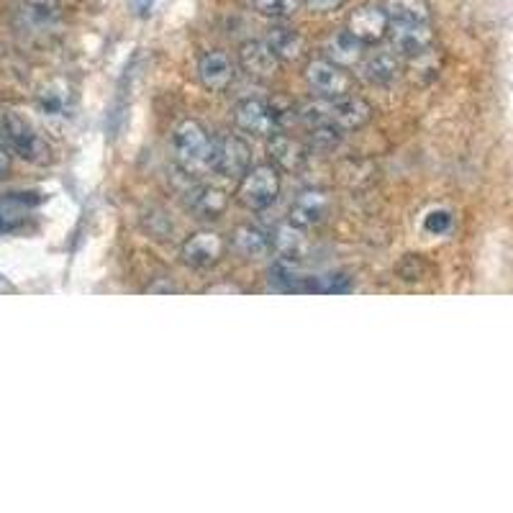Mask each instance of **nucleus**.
I'll return each instance as SVG.
<instances>
[{"label": "nucleus", "instance_id": "7c9ffc66", "mask_svg": "<svg viewBox=\"0 0 513 513\" xmlns=\"http://www.w3.org/2000/svg\"><path fill=\"white\" fill-rule=\"evenodd\" d=\"M208 293H239V288H234V285H216V288H208Z\"/></svg>", "mask_w": 513, "mask_h": 513}, {"label": "nucleus", "instance_id": "b1692460", "mask_svg": "<svg viewBox=\"0 0 513 513\" xmlns=\"http://www.w3.org/2000/svg\"><path fill=\"white\" fill-rule=\"evenodd\" d=\"M39 111L47 118L70 116V90L65 85H52L39 95Z\"/></svg>", "mask_w": 513, "mask_h": 513}, {"label": "nucleus", "instance_id": "c85d7f7f", "mask_svg": "<svg viewBox=\"0 0 513 513\" xmlns=\"http://www.w3.org/2000/svg\"><path fill=\"white\" fill-rule=\"evenodd\" d=\"M11 165H13V152L0 144V180L11 172Z\"/></svg>", "mask_w": 513, "mask_h": 513}, {"label": "nucleus", "instance_id": "4468645a", "mask_svg": "<svg viewBox=\"0 0 513 513\" xmlns=\"http://www.w3.org/2000/svg\"><path fill=\"white\" fill-rule=\"evenodd\" d=\"M329 118L342 131H357L372 121V106L360 95H342L337 101H329Z\"/></svg>", "mask_w": 513, "mask_h": 513}, {"label": "nucleus", "instance_id": "dca6fc26", "mask_svg": "<svg viewBox=\"0 0 513 513\" xmlns=\"http://www.w3.org/2000/svg\"><path fill=\"white\" fill-rule=\"evenodd\" d=\"M270 239H272V252L278 254V260L293 262V265L303 262V257H306L308 249H311L306 229L295 226L293 221L275 226V231H270Z\"/></svg>", "mask_w": 513, "mask_h": 513}, {"label": "nucleus", "instance_id": "6e6552de", "mask_svg": "<svg viewBox=\"0 0 513 513\" xmlns=\"http://www.w3.org/2000/svg\"><path fill=\"white\" fill-rule=\"evenodd\" d=\"M226 249H229V242L221 234H216V231H198V234L185 239L180 254H183L185 265L195 267V270H208V267H216L224 260Z\"/></svg>", "mask_w": 513, "mask_h": 513}, {"label": "nucleus", "instance_id": "412c9836", "mask_svg": "<svg viewBox=\"0 0 513 513\" xmlns=\"http://www.w3.org/2000/svg\"><path fill=\"white\" fill-rule=\"evenodd\" d=\"M270 47L275 49V54L280 57V62H298V59L306 57V36L298 29H288V26H278L272 29L267 36Z\"/></svg>", "mask_w": 513, "mask_h": 513}, {"label": "nucleus", "instance_id": "f8f14e48", "mask_svg": "<svg viewBox=\"0 0 513 513\" xmlns=\"http://www.w3.org/2000/svg\"><path fill=\"white\" fill-rule=\"evenodd\" d=\"M234 77L236 65L234 59L226 52L213 49V52H206L198 59V80H201L203 88L211 90V93H224V90L234 83Z\"/></svg>", "mask_w": 513, "mask_h": 513}, {"label": "nucleus", "instance_id": "393cba45", "mask_svg": "<svg viewBox=\"0 0 513 513\" xmlns=\"http://www.w3.org/2000/svg\"><path fill=\"white\" fill-rule=\"evenodd\" d=\"M24 16L34 26H49L59 16V0H24Z\"/></svg>", "mask_w": 513, "mask_h": 513}, {"label": "nucleus", "instance_id": "39448f33", "mask_svg": "<svg viewBox=\"0 0 513 513\" xmlns=\"http://www.w3.org/2000/svg\"><path fill=\"white\" fill-rule=\"evenodd\" d=\"M234 124L244 134L270 139L283 126V121H280V111L272 103L262 101V98H244L234 106Z\"/></svg>", "mask_w": 513, "mask_h": 513}, {"label": "nucleus", "instance_id": "a878e982", "mask_svg": "<svg viewBox=\"0 0 513 513\" xmlns=\"http://www.w3.org/2000/svg\"><path fill=\"white\" fill-rule=\"evenodd\" d=\"M254 8L267 18H290L298 11V0H254Z\"/></svg>", "mask_w": 513, "mask_h": 513}, {"label": "nucleus", "instance_id": "aec40b11", "mask_svg": "<svg viewBox=\"0 0 513 513\" xmlns=\"http://www.w3.org/2000/svg\"><path fill=\"white\" fill-rule=\"evenodd\" d=\"M362 77H365L370 85H390L396 83L398 77H401V62L396 59V54L388 52H378L367 57L360 67Z\"/></svg>", "mask_w": 513, "mask_h": 513}, {"label": "nucleus", "instance_id": "6ab92c4d", "mask_svg": "<svg viewBox=\"0 0 513 513\" xmlns=\"http://www.w3.org/2000/svg\"><path fill=\"white\" fill-rule=\"evenodd\" d=\"M390 26L431 24V8L426 0H383Z\"/></svg>", "mask_w": 513, "mask_h": 513}, {"label": "nucleus", "instance_id": "ddd939ff", "mask_svg": "<svg viewBox=\"0 0 513 513\" xmlns=\"http://www.w3.org/2000/svg\"><path fill=\"white\" fill-rule=\"evenodd\" d=\"M390 36H393V47L403 57H426L434 49V29L431 24H408V26H390Z\"/></svg>", "mask_w": 513, "mask_h": 513}, {"label": "nucleus", "instance_id": "9b49d317", "mask_svg": "<svg viewBox=\"0 0 513 513\" xmlns=\"http://www.w3.org/2000/svg\"><path fill=\"white\" fill-rule=\"evenodd\" d=\"M280 57L270 42H244L239 47V67L254 80H270L280 72Z\"/></svg>", "mask_w": 513, "mask_h": 513}, {"label": "nucleus", "instance_id": "a211bd4d", "mask_svg": "<svg viewBox=\"0 0 513 513\" xmlns=\"http://www.w3.org/2000/svg\"><path fill=\"white\" fill-rule=\"evenodd\" d=\"M231 244L242 257H249V260H260V257H267L272 252V239L265 229L252 224H242L234 229V236H231Z\"/></svg>", "mask_w": 513, "mask_h": 513}, {"label": "nucleus", "instance_id": "1a4fd4ad", "mask_svg": "<svg viewBox=\"0 0 513 513\" xmlns=\"http://www.w3.org/2000/svg\"><path fill=\"white\" fill-rule=\"evenodd\" d=\"M331 213V195L326 190L311 188L298 193L293 203H290L288 219L301 229H313V226L324 224Z\"/></svg>", "mask_w": 513, "mask_h": 513}, {"label": "nucleus", "instance_id": "f257e3e1", "mask_svg": "<svg viewBox=\"0 0 513 513\" xmlns=\"http://www.w3.org/2000/svg\"><path fill=\"white\" fill-rule=\"evenodd\" d=\"M172 157L188 177H203L213 170V139L201 121L185 118L175 126Z\"/></svg>", "mask_w": 513, "mask_h": 513}, {"label": "nucleus", "instance_id": "0eeeda50", "mask_svg": "<svg viewBox=\"0 0 513 513\" xmlns=\"http://www.w3.org/2000/svg\"><path fill=\"white\" fill-rule=\"evenodd\" d=\"M347 31L365 47H375L390 36V18L385 13L383 3L375 6V3H365V6L354 8L347 18Z\"/></svg>", "mask_w": 513, "mask_h": 513}, {"label": "nucleus", "instance_id": "c756f323", "mask_svg": "<svg viewBox=\"0 0 513 513\" xmlns=\"http://www.w3.org/2000/svg\"><path fill=\"white\" fill-rule=\"evenodd\" d=\"M152 6H154V0H134V8L142 13V16H147V13L152 11Z\"/></svg>", "mask_w": 513, "mask_h": 513}, {"label": "nucleus", "instance_id": "bb28decb", "mask_svg": "<svg viewBox=\"0 0 513 513\" xmlns=\"http://www.w3.org/2000/svg\"><path fill=\"white\" fill-rule=\"evenodd\" d=\"M455 219H452V213L447 208H437V211H431L429 216L424 219V229L434 236H442L452 229Z\"/></svg>", "mask_w": 513, "mask_h": 513}, {"label": "nucleus", "instance_id": "423d86ee", "mask_svg": "<svg viewBox=\"0 0 513 513\" xmlns=\"http://www.w3.org/2000/svg\"><path fill=\"white\" fill-rule=\"evenodd\" d=\"M306 83L324 101H337L342 95H349L354 88V80L344 67L334 65L326 57L311 59L306 65Z\"/></svg>", "mask_w": 513, "mask_h": 513}, {"label": "nucleus", "instance_id": "cd10ccee", "mask_svg": "<svg viewBox=\"0 0 513 513\" xmlns=\"http://www.w3.org/2000/svg\"><path fill=\"white\" fill-rule=\"evenodd\" d=\"M347 0H303V6L313 13H329V11H339Z\"/></svg>", "mask_w": 513, "mask_h": 513}, {"label": "nucleus", "instance_id": "4be33fe9", "mask_svg": "<svg viewBox=\"0 0 513 513\" xmlns=\"http://www.w3.org/2000/svg\"><path fill=\"white\" fill-rule=\"evenodd\" d=\"M190 206L193 211L201 216V219L213 221V219H221L229 208V193L216 185H201V188H195L193 198H190Z\"/></svg>", "mask_w": 513, "mask_h": 513}, {"label": "nucleus", "instance_id": "2eb2a0df", "mask_svg": "<svg viewBox=\"0 0 513 513\" xmlns=\"http://www.w3.org/2000/svg\"><path fill=\"white\" fill-rule=\"evenodd\" d=\"M267 152H270L272 165L283 172H298L306 167L308 162V147L290 134L275 131L267 142Z\"/></svg>", "mask_w": 513, "mask_h": 513}, {"label": "nucleus", "instance_id": "f03ea898", "mask_svg": "<svg viewBox=\"0 0 513 513\" xmlns=\"http://www.w3.org/2000/svg\"><path fill=\"white\" fill-rule=\"evenodd\" d=\"M0 129H3L6 147L11 149L16 157H21V160L29 162V165H49V162H52V147H49L47 139H44L26 118L16 116V113H6Z\"/></svg>", "mask_w": 513, "mask_h": 513}, {"label": "nucleus", "instance_id": "7ed1b4c3", "mask_svg": "<svg viewBox=\"0 0 513 513\" xmlns=\"http://www.w3.org/2000/svg\"><path fill=\"white\" fill-rule=\"evenodd\" d=\"M280 195V175L275 165L249 167L247 175L239 180L236 201L249 211H267Z\"/></svg>", "mask_w": 513, "mask_h": 513}, {"label": "nucleus", "instance_id": "20e7f679", "mask_svg": "<svg viewBox=\"0 0 513 513\" xmlns=\"http://www.w3.org/2000/svg\"><path fill=\"white\" fill-rule=\"evenodd\" d=\"M252 167V147L239 134L213 139V172L226 180H242Z\"/></svg>", "mask_w": 513, "mask_h": 513}, {"label": "nucleus", "instance_id": "5701e85b", "mask_svg": "<svg viewBox=\"0 0 513 513\" xmlns=\"http://www.w3.org/2000/svg\"><path fill=\"white\" fill-rule=\"evenodd\" d=\"M342 134L344 131L331 118H326L321 124L308 126V147L316 149V152H331L342 144Z\"/></svg>", "mask_w": 513, "mask_h": 513}, {"label": "nucleus", "instance_id": "f3484780", "mask_svg": "<svg viewBox=\"0 0 513 513\" xmlns=\"http://www.w3.org/2000/svg\"><path fill=\"white\" fill-rule=\"evenodd\" d=\"M362 52H365V44L357 42V39H354L347 29L337 31V34H331L324 44L326 59H329V62H334V65L344 67V70H349V67H354V65H360Z\"/></svg>", "mask_w": 513, "mask_h": 513}, {"label": "nucleus", "instance_id": "9d476101", "mask_svg": "<svg viewBox=\"0 0 513 513\" xmlns=\"http://www.w3.org/2000/svg\"><path fill=\"white\" fill-rule=\"evenodd\" d=\"M42 203L39 193H8L0 195V236L16 234L31 219V211Z\"/></svg>", "mask_w": 513, "mask_h": 513}]
</instances>
